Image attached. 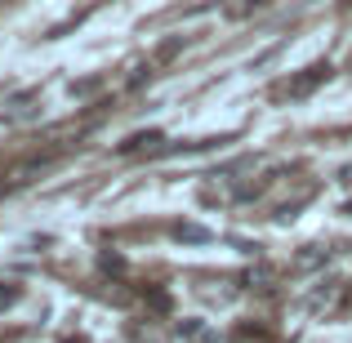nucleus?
Masks as SVG:
<instances>
[{"mask_svg": "<svg viewBox=\"0 0 352 343\" xmlns=\"http://www.w3.org/2000/svg\"><path fill=\"white\" fill-rule=\"evenodd\" d=\"M326 76H330V67H326V63H317V67H308V76L290 80V85H285L281 94H290V98H303V94H312V89H317V85H321Z\"/></svg>", "mask_w": 352, "mask_h": 343, "instance_id": "f257e3e1", "label": "nucleus"}, {"mask_svg": "<svg viewBox=\"0 0 352 343\" xmlns=\"http://www.w3.org/2000/svg\"><path fill=\"white\" fill-rule=\"evenodd\" d=\"M179 335L188 339V343H214V335H210V326H206V321H183V326H179Z\"/></svg>", "mask_w": 352, "mask_h": 343, "instance_id": "f03ea898", "label": "nucleus"}, {"mask_svg": "<svg viewBox=\"0 0 352 343\" xmlns=\"http://www.w3.org/2000/svg\"><path fill=\"white\" fill-rule=\"evenodd\" d=\"M232 343H276L267 330H258V326H241L236 335H232Z\"/></svg>", "mask_w": 352, "mask_h": 343, "instance_id": "7ed1b4c3", "label": "nucleus"}]
</instances>
